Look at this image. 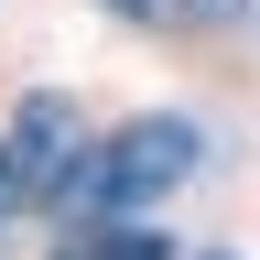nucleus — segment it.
<instances>
[{"mask_svg":"<svg viewBox=\"0 0 260 260\" xmlns=\"http://www.w3.org/2000/svg\"><path fill=\"white\" fill-rule=\"evenodd\" d=\"M184 174H195V119H130V130H109V141L76 152V174L54 184V217H65V228L141 217V206H162Z\"/></svg>","mask_w":260,"mask_h":260,"instance_id":"obj_1","label":"nucleus"},{"mask_svg":"<svg viewBox=\"0 0 260 260\" xmlns=\"http://www.w3.org/2000/svg\"><path fill=\"white\" fill-rule=\"evenodd\" d=\"M76 152H87V119H76V98L32 87L22 109L0 119V217H22V206H54V184L76 174Z\"/></svg>","mask_w":260,"mask_h":260,"instance_id":"obj_2","label":"nucleus"},{"mask_svg":"<svg viewBox=\"0 0 260 260\" xmlns=\"http://www.w3.org/2000/svg\"><path fill=\"white\" fill-rule=\"evenodd\" d=\"M54 260H174V249H162V228L109 217V228H76V249H54Z\"/></svg>","mask_w":260,"mask_h":260,"instance_id":"obj_3","label":"nucleus"},{"mask_svg":"<svg viewBox=\"0 0 260 260\" xmlns=\"http://www.w3.org/2000/svg\"><path fill=\"white\" fill-rule=\"evenodd\" d=\"M119 22H206V11H228V0H109Z\"/></svg>","mask_w":260,"mask_h":260,"instance_id":"obj_4","label":"nucleus"}]
</instances>
